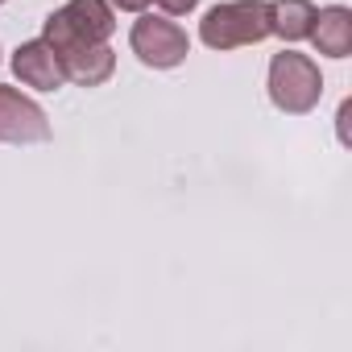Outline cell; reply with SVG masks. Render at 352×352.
I'll use <instances>...</instances> for the list:
<instances>
[{"label": "cell", "mask_w": 352, "mask_h": 352, "mask_svg": "<svg viewBox=\"0 0 352 352\" xmlns=\"http://www.w3.org/2000/svg\"><path fill=\"white\" fill-rule=\"evenodd\" d=\"M42 42L58 54L63 75H67L71 83H79V87H100V83H108L112 71H116V54L108 50V42H83V38L67 25V17H63L58 9L42 21Z\"/></svg>", "instance_id": "cell-1"}, {"label": "cell", "mask_w": 352, "mask_h": 352, "mask_svg": "<svg viewBox=\"0 0 352 352\" xmlns=\"http://www.w3.org/2000/svg\"><path fill=\"white\" fill-rule=\"evenodd\" d=\"M270 100L278 112L286 116H307L319 108L323 100V75H319V63L311 54H298V50H282L270 58Z\"/></svg>", "instance_id": "cell-2"}, {"label": "cell", "mask_w": 352, "mask_h": 352, "mask_svg": "<svg viewBox=\"0 0 352 352\" xmlns=\"http://www.w3.org/2000/svg\"><path fill=\"white\" fill-rule=\"evenodd\" d=\"M199 38L212 50H241V46H257L270 38V5L265 0H228L204 13L199 21Z\"/></svg>", "instance_id": "cell-3"}, {"label": "cell", "mask_w": 352, "mask_h": 352, "mask_svg": "<svg viewBox=\"0 0 352 352\" xmlns=\"http://www.w3.org/2000/svg\"><path fill=\"white\" fill-rule=\"evenodd\" d=\"M129 46L133 54L153 67V71H170V67H183L187 54H191V38L179 21H170L166 13L153 17V13H137L133 21V34H129Z\"/></svg>", "instance_id": "cell-4"}, {"label": "cell", "mask_w": 352, "mask_h": 352, "mask_svg": "<svg viewBox=\"0 0 352 352\" xmlns=\"http://www.w3.org/2000/svg\"><path fill=\"white\" fill-rule=\"evenodd\" d=\"M0 141L5 145H38V141H50V120L46 112L21 96L17 87L0 83Z\"/></svg>", "instance_id": "cell-5"}, {"label": "cell", "mask_w": 352, "mask_h": 352, "mask_svg": "<svg viewBox=\"0 0 352 352\" xmlns=\"http://www.w3.org/2000/svg\"><path fill=\"white\" fill-rule=\"evenodd\" d=\"M13 75H17L25 87H34V91H58V87L67 83L58 54H54L42 38L21 42V46L13 50Z\"/></svg>", "instance_id": "cell-6"}, {"label": "cell", "mask_w": 352, "mask_h": 352, "mask_svg": "<svg viewBox=\"0 0 352 352\" xmlns=\"http://www.w3.org/2000/svg\"><path fill=\"white\" fill-rule=\"evenodd\" d=\"M307 42L319 54H327V58H348L352 54V9H344V5L315 9V21H311Z\"/></svg>", "instance_id": "cell-7"}, {"label": "cell", "mask_w": 352, "mask_h": 352, "mask_svg": "<svg viewBox=\"0 0 352 352\" xmlns=\"http://www.w3.org/2000/svg\"><path fill=\"white\" fill-rule=\"evenodd\" d=\"M58 13L83 42H108L116 34V9L108 0H67Z\"/></svg>", "instance_id": "cell-8"}, {"label": "cell", "mask_w": 352, "mask_h": 352, "mask_svg": "<svg viewBox=\"0 0 352 352\" xmlns=\"http://www.w3.org/2000/svg\"><path fill=\"white\" fill-rule=\"evenodd\" d=\"M311 21H315L311 0H270V34H278L282 42H302L311 34Z\"/></svg>", "instance_id": "cell-9"}, {"label": "cell", "mask_w": 352, "mask_h": 352, "mask_svg": "<svg viewBox=\"0 0 352 352\" xmlns=\"http://www.w3.org/2000/svg\"><path fill=\"white\" fill-rule=\"evenodd\" d=\"M149 5H157L166 17H187V13L199 5V0H149Z\"/></svg>", "instance_id": "cell-10"}, {"label": "cell", "mask_w": 352, "mask_h": 352, "mask_svg": "<svg viewBox=\"0 0 352 352\" xmlns=\"http://www.w3.org/2000/svg\"><path fill=\"white\" fill-rule=\"evenodd\" d=\"M112 9H120V13H145L149 9V0H108Z\"/></svg>", "instance_id": "cell-11"}, {"label": "cell", "mask_w": 352, "mask_h": 352, "mask_svg": "<svg viewBox=\"0 0 352 352\" xmlns=\"http://www.w3.org/2000/svg\"><path fill=\"white\" fill-rule=\"evenodd\" d=\"M0 5H5V0H0Z\"/></svg>", "instance_id": "cell-12"}]
</instances>
